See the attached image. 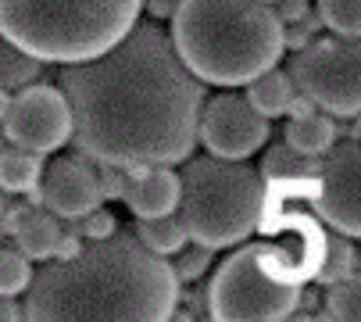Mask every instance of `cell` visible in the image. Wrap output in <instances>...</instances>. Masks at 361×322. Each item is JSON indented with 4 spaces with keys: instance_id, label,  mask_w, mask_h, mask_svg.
Segmentation results:
<instances>
[{
    "instance_id": "cell-1",
    "label": "cell",
    "mask_w": 361,
    "mask_h": 322,
    "mask_svg": "<svg viewBox=\"0 0 361 322\" xmlns=\"http://www.w3.org/2000/svg\"><path fill=\"white\" fill-rule=\"evenodd\" d=\"M75 147L100 165H179L197 143L204 83L158 25L61 68Z\"/></svg>"
},
{
    "instance_id": "cell-2",
    "label": "cell",
    "mask_w": 361,
    "mask_h": 322,
    "mask_svg": "<svg viewBox=\"0 0 361 322\" xmlns=\"http://www.w3.org/2000/svg\"><path fill=\"white\" fill-rule=\"evenodd\" d=\"M179 280L165 254H154L133 233L90 240L72 258H54L32 273L25 318H172Z\"/></svg>"
},
{
    "instance_id": "cell-3",
    "label": "cell",
    "mask_w": 361,
    "mask_h": 322,
    "mask_svg": "<svg viewBox=\"0 0 361 322\" xmlns=\"http://www.w3.org/2000/svg\"><path fill=\"white\" fill-rule=\"evenodd\" d=\"M169 40L200 83L243 86L276 68L283 22L265 0H179Z\"/></svg>"
},
{
    "instance_id": "cell-4",
    "label": "cell",
    "mask_w": 361,
    "mask_h": 322,
    "mask_svg": "<svg viewBox=\"0 0 361 322\" xmlns=\"http://www.w3.org/2000/svg\"><path fill=\"white\" fill-rule=\"evenodd\" d=\"M319 229L312 219H290L286 244H247L222 261L208 290L212 318H286L297 311L300 283L315 273Z\"/></svg>"
},
{
    "instance_id": "cell-5",
    "label": "cell",
    "mask_w": 361,
    "mask_h": 322,
    "mask_svg": "<svg viewBox=\"0 0 361 322\" xmlns=\"http://www.w3.org/2000/svg\"><path fill=\"white\" fill-rule=\"evenodd\" d=\"M143 0H0V36L36 61L75 65L115 47Z\"/></svg>"
},
{
    "instance_id": "cell-6",
    "label": "cell",
    "mask_w": 361,
    "mask_h": 322,
    "mask_svg": "<svg viewBox=\"0 0 361 322\" xmlns=\"http://www.w3.org/2000/svg\"><path fill=\"white\" fill-rule=\"evenodd\" d=\"M179 219L200 247L243 244L265 215V179L229 157H193L179 176Z\"/></svg>"
},
{
    "instance_id": "cell-7",
    "label": "cell",
    "mask_w": 361,
    "mask_h": 322,
    "mask_svg": "<svg viewBox=\"0 0 361 322\" xmlns=\"http://www.w3.org/2000/svg\"><path fill=\"white\" fill-rule=\"evenodd\" d=\"M293 86L329 115L361 112V36L312 40L290 65Z\"/></svg>"
},
{
    "instance_id": "cell-8",
    "label": "cell",
    "mask_w": 361,
    "mask_h": 322,
    "mask_svg": "<svg viewBox=\"0 0 361 322\" xmlns=\"http://www.w3.org/2000/svg\"><path fill=\"white\" fill-rule=\"evenodd\" d=\"M0 126H4L8 143H18L36 154H54L58 147H65L72 140L68 100L58 86H47V83L22 86L11 97L8 115Z\"/></svg>"
},
{
    "instance_id": "cell-9",
    "label": "cell",
    "mask_w": 361,
    "mask_h": 322,
    "mask_svg": "<svg viewBox=\"0 0 361 322\" xmlns=\"http://www.w3.org/2000/svg\"><path fill=\"white\" fill-rule=\"evenodd\" d=\"M269 119L240 93H219L200 107L197 136L215 157L243 161L269 140Z\"/></svg>"
},
{
    "instance_id": "cell-10",
    "label": "cell",
    "mask_w": 361,
    "mask_h": 322,
    "mask_svg": "<svg viewBox=\"0 0 361 322\" xmlns=\"http://www.w3.org/2000/svg\"><path fill=\"white\" fill-rule=\"evenodd\" d=\"M319 215L336 233L361 240V140L329 147L319 172Z\"/></svg>"
},
{
    "instance_id": "cell-11",
    "label": "cell",
    "mask_w": 361,
    "mask_h": 322,
    "mask_svg": "<svg viewBox=\"0 0 361 322\" xmlns=\"http://www.w3.org/2000/svg\"><path fill=\"white\" fill-rule=\"evenodd\" d=\"M39 193H43V208L54 211L58 219H79V215L100 204L97 169L90 165L86 154L58 157L50 165H43Z\"/></svg>"
},
{
    "instance_id": "cell-12",
    "label": "cell",
    "mask_w": 361,
    "mask_h": 322,
    "mask_svg": "<svg viewBox=\"0 0 361 322\" xmlns=\"http://www.w3.org/2000/svg\"><path fill=\"white\" fill-rule=\"evenodd\" d=\"M122 201L136 219H154L179 208V176L172 165H133L126 169Z\"/></svg>"
},
{
    "instance_id": "cell-13",
    "label": "cell",
    "mask_w": 361,
    "mask_h": 322,
    "mask_svg": "<svg viewBox=\"0 0 361 322\" xmlns=\"http://www.w3.org/2000/svg\"><path fill=\"white\" fill-rule=\"evenodd\" d=\"M4 229L15 237L18 251L32 261H47L54 258L58 237H61V222L54 211H22V215H4Z\"/></svg>"
},
{
    "instance_id": "cell-14",
    "label": "cell",
    "mask_w": 361,
    "mask_h": 322,
    "mask_svg": "<svg viewBox=\"0 0 361 322\" xmlns=\"http://www.w3.org/2000/svg\"><path fill=\"white\" fill-rule=\"evenodd\" d=\"M39 176H43V154L25 150L18 143L0 147V190L4 193H25L39 186Z\"/></svg>"
},
{
    "instance_id": "cell-15",
    "label": "cell",
    "mask_w": 361,
    "mask_h": 322,
    "mask_svg": "<svg viewBox=\"0 0 361 322\" xmlns=\"http://www.w3.org/2000/svg\"><path fill=\"white\" fill-rule=\"evenodd\" d=\"M322 172V157H312V154H300L293 150L286 140L269 147L265 157H262V179H272V183H297V179H312Z\"/></svg>"
},
{
    "instance_id": "cell-16",
    "label": "cell",
    "mask_w": 361,
    "mask_h": 322,
    "mask_svg": "<svg viewBox=\"0 0 361 322\" xmlns=\"http://www.w3.org/2000/svg\"><path fill=\"white\" fill-rule=\"evenodd\" d=\"M143 247H150L154 254H179L186 247V226L179 219V211H169V215H154V219H136L133 229H129Z\"/></svg>"
},
{
    "instance_id": "cell-17",
    "label": "cell",
    "mask_w": 361,
    "mask_h": 322,
    "mask_svg": "<svg viewBox=\"0 0 361 322\" xmlns=\"http://www.w3.org/2000/svg\"><path fill=\"white\" fill-rule=\"evenodd\" d=\"M293 150L300 154H312V157H326L329 147L336 143V126L333 119L319 115V112H307V115H297L290 126H286V136H283Z\"/></svg>"
},
{
    "instance_id": "cell-18",
    "label": "cell",
    "mask_w": 361,
    "mask_h": 322,
    "mask_svg": "<svg viewBox=\"0 0 361 322\" xmlns=\"http://www.w3.org/2000/svg\"><path fill=\"white\" fill-rule=\"evenodd\" d=\"M247 86H250V90H247V100H250L265 119L286 115V104H290V97L297 93L290 72H279V68H269V72H262V76H254Z\"/></svg>"
},
{
    "instance_id": "cell-19",
    "label": "cell",
    "mask_w": 361,
    "mask_h": 322,
    "mask_svg": "<svg viewBox=\"0 0 361 322\" xmlns=\"http://www.w3.org/2000/svg\"><path fill=\"white\" fill-rule=\"evenodd\" d=\"M39 65L29 50H22L18 43L0 36V90H22L29 83H36Z\"/></svg>"
},
{
    "instance_id": "cell-20",
    "label": "cell",
    "mask_w": 361,
    "mask_h": 322,
    "mask_svg": "<svg viewBox=\"0 0 361 322\" xmlns=\"http://www.w3.org/2000/svg\"><path fill=\"white\" fill-rule=\"evenodd\" d=\"M326 315L329 318H361V273H347L343 280L329 283Z\"/></svg>"
},
{
    "instance_id": "cell-21",
    "label": "cell",
    "mask_w": 361,
    "mask_h": 322,
    "mask_svg": "<svg viewBox=\"0 0 361 322\" xmlns=\"http://www.w3.org/2000/svg\"><path fill=\"white\" fill-rule=\"evenodd\" d=\"M32 283V258H25L18 247H0V294L18 297Z\"/></svg>"
},
{
    "instance_id": "cell-22",
    "label": "cell",
    "mask_w": 361,
    "mask_h": 322,
    "mask_svg": "<svg viewBox=\"0 0 361 322\" xmlns=\"http://www.w3.org/2000/svg\"><path fill=\"white\" fill-rule=\"evenodd\" d=\"M354 247L347 244L343 233H329L326 237V254H322V265H319V283L329 287L336 280H343L347 273H354Z\"/></svg>"
},
{
    "instance_id": "cell-23",
    "label": "cell",
    "mask_w": 361,
    "mask_h": 322,
    "mask_svg": "<svg viewBox=\"0 0 361 322\" xmlns=\"http://www.w3.org/2000/svg\"><path fill=\"white\" fill-rule=\"evenodd\" d=\"M319 18L336 36H361V0H319Z\"/></svg>"
},
{
    "instance_id": "cell-24",
    "label": "cell",
    "mask_w": 361,
    "mask_h": 322,
    "mask_svg": "<svg viewBox=\"0 0 361 322\" xmlns=\"http://www.w3.org/2000/svg\"><path fill=\"white\" fill-rule=\"evenodd\" d=\"M79 237H86V240H104V237H111L115 229H118V222H115V215L111 211H104V208H90L86 215H79L75 219V226H72Z\"/></svg>"
},
{
    "instance_id": "cell-25",
    "label": "cell",
    "mask_w": 361,
    "mask_h": 322,
    "mask_svg": "<svg viewBox=\"0 0 361 322\" xmlns=\"http://www.w3.org/2000/svg\"><path fill=\"white\" fill-rule=\"evenodd\" d=\"M208 265H212V247H193V251H179V261L172 265L176 268V280L179 283H193V280H200L204 273H208Z\"/></svg>"
},
{
    "instance_id": "cell-26",
    "label": "cell",
    "mask_w": 361,
    "mask_h": 322,
    "mask_svg": "<svg viewBox=\"0 0 361 322\" xmlns=\"http://www.w3.org/2000/svg\"><path fill=\"white\" fill-rule=\"evenodd\" d=\"M322 29V18H300V22H286V29H283V47H290V50H304L307 43L315 40V32Z\"/></svg>"
},
{
    "instance_id": "cell-27",
    "label": "cell",
    "mask_w": 361,
    "mask_h": 322,
    "mask_svg": "<svg viewBox=\"0 0 361 322\" xmlns=\"http://www.w3.org/2000/svg\"><path fill=\"white\" fill-rule=\"evenodd\" d=\"M97 186H100V201H108V197H122L126 169H118V165H104V169L97 172Z\"/></svg>"
},
{
    "instance_id": "cell-28",
    "label": "cell",
    "mask_w": 361,
    "mask_h": 322,
    "mask_svg": "<svg viewBox=\"0 0 361 322\" xmlns=\"http://www.w3.org/2000/svg\"><path fill=\"white\" fill-rule=\"evenodd\" d=\"M279 22H300V18H307L312 15V4L307 0H279Z\"/></svg>"
},
{
    "instance_id": "cell-29",
    "label": "cell",
    "mask_w": 361,
    "mask_h": 322,
    "mask_svg": "<svg viewBox=\"0 0 361 322\" xmlns=\"http://www.w3.org/2000/svg\"><path fill=\"white\" fill-rule=\"evenodd\" d=\"M307 112H315V100H312V97H304V93L297 90V93L290 97V104H286V115L297 119V115H307Z\"/></svg>"
},
{
    "instance_id": "cell-30",
    "label": "cell",
    "mask_w": 361,
    "mask_h": 322,
    "mask_svg": "<svg viewBox=\"0 0 361 322\" xmlns=\"http://www.w3.org/2000/svg\"><path fill=\"white\" fill-rule=\"evenodd\" d=\"M143 8H147L154 18H172L176 8H179V0H143Z\"/></svg>"
},
{
    "instance_id": "cell-31",
    "label": "cell",
    "mask_w": 361,
    "mask_h": 322,
    "mask_svg": "<svg viewBox=\"0 0 361 322\" xmlns=\"http://www.w3.org/2000/svg\"><path fill=\"white\" fill-rule=\"evenodd\" d=\"M15 318H22V304L8 294H0V322H15Z\"/></svg>"
},
{
    "instance_id": "cell-32",
    "label": "cell",
    "mask_w": 361,
    "mask_h": 322,
    "mask_svg": "<svg viewBox=\"0 0 361 322\" xmlns=\"http://www.w3.org/2000/svg\"><path fill=\"white\" fill-rule=\"evenodd\" d=\"M8 104H11V90H0V122L8 115Z\"/></svg>"
},
{
    "instance_id": "cell-33",
    "label": "cell",
    "mask_w": 361,
    "mask_h": 322,
    "mask_svg": "<svg viewBox=\"0 0 361 322\" xmlns=\"http://www.w3.org/2000/svg\"><path fill=\"white\" fill-rule=\"evenodd\" d=\"M4 215H8V197L0 190V233H4Z\"/></svg>"
},
{
    "instance_id": "cell-34",
    "label": "cell",
    "mask_w": 361,
    "mask_h": 322,
    "mask_svg": "<svg viewBox=\"0 0 361 322\" xmlns=\"http://www.w3.org/2000/svg\"><path fill=\"white\" fill-rule=\"evenodd\" d=\"M4 143H8V136H4V133H0V147H4Z\"/></svg>"
},
{
    "instance_id": "cell-35",
    "label": "cell",
    "mask_w": 361,
    "mask_h": 322,
    "mask_svg": "<svg viewBox=\"0 0 361 322\" xmlns=\"http://www.w3.org/2000/svg\"><path fill=\"white\" fill-rule=\"evenodd\" d=\"M265 4H272V0H265Z\"/></svg>"
}]
</instances>
